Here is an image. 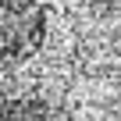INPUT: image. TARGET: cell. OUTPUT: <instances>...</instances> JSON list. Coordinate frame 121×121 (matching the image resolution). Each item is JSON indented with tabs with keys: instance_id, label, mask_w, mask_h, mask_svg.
<instances>
[{
	"instance_id": "6da1fadb",
	"label": "cell",
	"mask_w": 121,
	"mask_h": 121,
	"mask_svg": "<svg viewBox=\"0 0 121 121\" xmlns=\"http://www.w3.org/2000/svg\"><path fill=\"white\" fill-rule=\"evenodd\" d=\"M46 39V11L39 0H0V68L29 60Z\"/></svg>"
},
{
	"instance_id": "7a4b0ae2",
	"label": "cell",
	"mask_w": 121,
	"mask_h": 121,
	"mask_svg": "<svg viewBox=\"0 0 121 121\" xmlns=\"http://www.w3.org/2000/svg\"><path fill=\"white\" fill-rule=\"evenodd\" d=\"M0 121H46V117H43V110H39L36 103H29V100H11V103L0 107Z\"/></svg>"
}]
</instances>
